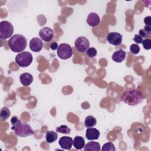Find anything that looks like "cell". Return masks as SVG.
Instances as JSON below:
<instances>
[{
    "mask_svg": "<svg viewBox=\"0 0 151 151\" xmlns=\"http://www.w3.org/2000/svg\"><path fill=\"white\" fill-rule=\"evenodd\" d=\"M58 138V134L56 132L51 130L47 131L45 133V139L47 143H51L55 142Z\"/></svg>",
    "mask_w": 151,
    "mask_h": 151,
    "instance_id": "cell-19",
    "label": "cell"
},
{
    "mask_svg": "<svg viewBox=\"0 0 151 151\" xmlns=\"http://www.w3.org/2000/svg\"><path fill=\"white\" fill-rule=\"evenodd\" d=\"M116 148L114 145L111 142H107L106 143L103 145L101 150L102 151H114Z\"/></svg>",
    "mask_w": 151,
    "mask_h": 151,
    "instance_id": "cell-22",
    "label": "cell"
},
{
    "mask_svg": "<svg viewBox=\"0 0 151 151\" xmlns=\"http://www.w3.org/2000/svg\"><path fill=\"white\" fill-rule=\"evenodd\" d=\"M150 33L145 30L144 29H141L139 31V35L143 38H146L149 35Z\"/></svg>",
    "mask_w": 151,
    "mask_h": 151,
    "instance_id": "cell-26",
    "label": "cell"
},
{
    "mask_svg": "<svg viewBox=\"0 0 151 151\" xmlns=\"http://www.w3.org/2000/svg\"><path fill=\"white\" fill-rule=\"evenodd\" d=\"M85 151H100V143L96 142H89L84 147Z\"/></svg>",
    "mask_w": 151,
    "mask_h": 151,
    "instance_id": "cell-16",
    "label": "cell"
},
{
    "mask_svg": "<svg viewBox=\"0 0 151 151\" xmlns=\"http://www.w3.org/2000/svg\"><path fill=\"white\" fill-rule=\"evenodd\" d=\"M21 83L24 86H28L33 81L32 76L28 73H24L20 75L19 77Z\"/></svg>",
    "mask_w": 151,
    "mask_h": 151,
    "instance_id": "cell-14",
    "label": "cell"
},
{
    "mask_svg": "<svg viewBox=\"0 0 151 151\" xmlns=\"http://www.w3.org/2000/svg\"><path fill=\"white\" fill-rule=\"evenodd\" d=\"M39 35L44 41L49 42L53 38L54 33L51 28L45 27L40 30Z\"/></svg>",
    "mask_w": 151,
    "mask_h": 151,
    "instance_id": "cell-9",
    "label": "cell"
},
{
    "mask_svg": "<svg viewBox=\"0 0 151 151\" xmlns=\"http://www.w3.org/2000/svg\"><path fill=\"white\" fill-rule=\"evenodd\" d=\"M33 57L28 51H24L18 54L15 57L16 63L21 67H27L29 65L32 61Z\"/></svg>",
    "mask_w": 151,
    "mask_h": 151,
    "instance_id": "cell-4",
    "label": "cell"
},
{
    "mask_svg": "<svg viewBox=\"0 0 151 151\" xmlns=\"http://www.w3.org/2000/svg\"><path fill=\"white\" fill-rule=\"evenodd\" d=\"M20 121V120L18 119V117L16 116H13L11 119V122L12 124V126H14L15 124H17Z\"/></svg>",
    "mask_w": 151,
    "mask_h": 151,
    "instance_id": "cell-28",
    "label": "cell"
},
{
    "mask_svg": "<svg viewBox=\"0 0 151 151\" xmlns=\"http://www.w3.org/2000/svg\"><path fill=\"white\" fill-rule=\"evenodd\" d=\"M43 47V42L37 37L32 38L29 41V48L33 52H40Z\"/></svg>",
    "mask_w": 151,
    "mask_h": 151,
    "instance_id": "cell-10",
    "label": "cell"
},
{
    "mask_svg": "<svg viewBox=\"0 0 151 151\" xmlns=\"http://www.w3.org/2000/svg\"><path fill=\"white\" fill-rule=\"evenodd\" d=\"M56 132L63 134H68L70 133V129L66 125H61L56 128Z\"/></svg>",
    "mask_w": 151,
    "mask_h": 151,
    "instance_id": "cell-21",
    "label": "cell"
},
{
    "mask_svg": "<svg viewBox=\"0 0 151 151\" xmlns=\"http://www.w3.org/2000/svg\"><path fill=\"white\" fill-rule=\"evenodd\" d=\"M97 124V120L96 118L91 115L87 116L84 120V126L85 127L89 128V127H93L95 126Z\"/></svg>",
    "mask_w": 151,
    "mask_h": 151,
    "instance_id": "cell-18",
    "label": "cell"
},
{
    "mask_svg": "<svg viewBox=\"0 0 151 151\" xmlns=\"http://www.w3.org/2000/svg\"><path fill=\"white\" fill-rule=\"evenodd\" d=\"M130 51L133 54H137L140 51V47L136 44H133L130 46Z\"/></svg>",
    "mask_w": 151,
    "mask_h": 151,
    "instance_id": "cell-24",
    "label": "cell"
},
{
    "mask_svg": "<svg viewBox=\"0 0 151 151\" xmlns=\"http://www.w3.org/2000/svg\"><path fill=\"white\" fill-rule=\"evenodd\" d=\"M10 110L9 109L6 107H4L1 109V113H0V117L2 121L6 120L9 116H10Z\"/></svg>",
    "mask_w": 151,
    "mask_h": 151,
    "instance_id": "cell-20",
    "label": "cell"
},
{
    "mask_svg": "<svg viewBox=\"0 0 151 151\" xmlns=\"http://www.w3.org/2000/svg\"><path fill=\"white\" fill-rule=\"evenodd\" d=\"M144 22L146 24V25L150 26L151 25V17L147 16L144 19Z\"/></svg>",
    "mask_w": 151,
    "mask_h": 151,
    "instance_id": "cell-29",
    "label": "cell"
},
{
    "mask_svg": "<svg viewBox=\"0 0 151 151\" xmlns=\"http://www.w3.org/2000/svg\"><path fill=\"white\" fill-rule=\"evenodd\" d=\"M86 54H87V55L89 58H94V57L96 56V55H97V50H96V48H94L93 47H91V48H89L87 50Z\"/></svg>",
    "mask_w": 151,
    "mask_h": 151,
    "instance_id": "cell-23",
    "label": "cell"
},
{
    "mask_svg": "<svg viewBox=\"0 0 151 151\" xmlns=\"http://www.w3.org/2000/svg\"><path fill=\"white\" fill-rule=\"evenodd\" d=\"M145 96L141 91L137 89L126 90L120 96V100L129 106H136L141 103Z\"/></svg>",
    "mask_w": 151,
    "mask_h": 151,
    "instance_id": "cell-1",
    "label": "cell"
},
{
    "mask_svg": "<svg viewBox=\"0 0 151 151\" xmlns=\"http://www.w3.org/2000/svg\"><path fill=\"white\" fill-rule=\"evenodd\" d=\"M74 47L77 51L83 53L86 52L89 48L90 42L86 37H79L74 42Z\"/></svg>",
    "mask_w": 151,
    "mask_h": 151,
    "instance_id": "cell-7",
    "label": "cell"
},
{
    "mask_svg": "<svg viewBox=\"0 0 151 151\" xmlns=\"http://www.w3.org/2000/svg\"><path fill=\"white\" fill-rule=\"evenodd\" d=\"M100 132L96 128L89 127L86 130V137L88 140H94L99 139L100 136Z\"/></svg>",
    "mask_w": 151,
    "mask_h": 151,
    "instance_id": "cell-12",
    "label": "cell"
},
{
    "mask_svg": "<svg viewBox=\"0 0 151 151\" xmlns=\"http://www.w3.org/2000/svg\"><path fill=\"white\" fill-rule=\"evenodd\" d=\"M73 146L77 150L82 149L85 146V141L83 137L76 136L73 140Z\"/></svg>",
    "mask_w": 151,
    "mask_h": 151,
    "instance_id": "cell-17",
    "label": "cell"
},
{
    "mask_svg": "<svg viewBox=\"0 0 151 151\" xmlns=\"http://www.w3.org/2000/svg\"><path fill=\"white\" fill-rule=\"evenodd\" d=\"M11 129L14 130L17 136L21 137H25L34 134V132L31 127L25 122H22L21 120L15 125L12 126Z\"/></svg>",
    "mask_w": 151,
    "mask_h": 151,
    "instance_id": "cell-3",
    "label": "cell"
},
{
    "mask_svg": "<svg viewBox=\"0 0 151 151\" xmlns=\"http://www.w3.org/2000/svg\"><path fill=\"white\" fill-rule=\"evenodd\" d=\"M142 44L144 48L146 50H150L151 48V40L146 38L142 41Z\"/></svg>",
    "mask_w": 151,
    "mask_h": 151,
    "instance_id": "cell-25",
    "label": "cell"
},
{
    "mask_svg": "<svg viewBox=\"0 0 151 151\" xmlns=\"http://www.w3.org/2000/svg\"><path fill=\"white\" fill-rule=\"evenodd\" d=\"M14 32L12 24L7 21L0 22V37L2 39H7L11 37Z\"/></svg>",
    "mask_w": 151,
    "mask_h": 151,
    "instance_id": "cell-5",
    "label": "cell"
},
{
    "mask_svg": "<svg viewBox=\"0 0 151 151\" xmlns=\"http://www.w3.org/2000/svg\"><path fill=\"white\" fill-rule=\"evenodd\" d=\"M100 22V19L98 14L95 12H91L88 15L87 22L89 26L96 27Z\"/></svg>",
    "mask_w": 151,
    "mask_h": 151,
    "instance_id": "cell-13",
    "label": "cell"
},
{
    "mask_svg": "<svg viewBox=\"0 0 151 151\" xmlns=\"http://www.w3.org/2000/svg\"><path fill=\"white\" fill-rule=\"evenodd\" d=\"M143 38L139 35V34H135L133 38V41L136 43V44H142L143 41Z\"/></svg>",
    "mask_w": 151,
    "mask_h": 151,
    "instance_id": "cell-27",
    "label": "cell"
},
{
    "mask_svg": "<svg viewBox=\"0 0 151 151\" xmlns=\"http://www.w3.org/2000/svg\"><path fill=\"white\" fill-rule=\"evenodd\" d=\"M50 47L51 50H55L57 48H58V44L55 42H52L50 45Z\"/></svg>",
    "mask_w": 151,
    "mask_h": 151,
    "instance_id": "cell-30",
    "label": "cell"
},
{
    "mask_svg": "<svg viewBox=\"0 0 151 151\" xmlns=\"http://www.w3.org/2000/svg\"><path fill=\"white\" fill-rule=\"evenodd\" d=\"M57 55L63 60H67L73 55V49L68 44H61L57 48Z\"/></svg>",
    "mask_w": 151,
    "mask_h": 151,
    "instance_id": "cell-6",
    "label": "cell"
},
{
    "mask_svg": "<svg viewBox=\"0 0 151 151\" xmlns=\"http://www.w3.org/2000/svg\"><path fill=\"white\" fill-rule=\"evenodd\" d=\"M143 29H144L145 30H146V31H147L148 32H149V33H150V32H151V27H150V26L145 25Z\"/></svg>",
    "mask_w": 151,
    "mask_h": 151,
    "instance_id": "cell-31",
    "label": "cell"
},
{
    "mask_svg": "<svg viewBox=\"0 0 151 151\" xmlns=\"http://www.w3.org/2000/svg\"><path fill=\"white\" fill-rule=\"evenodd\" d=\"M58 144L62 149L70 150L73 145V140L71 137L63 136L59 139Z\"/></svg>",
    "mask_w": 151,
    "mask_h": 151,
    "instance_id": "cell-11",
    "label": "cell"
},
{
    "mask_svg": "<svg viewBox=\"0 0 151 151\" xmlns=\"http://www.w3.org/2000/svg\"><path fill=\"white\" fill-rule=\"evenodd\" d=\"M122 35L117 32H109L106 37V40L107 42L113 45L117 46L119 45L122 42Z\"/></svg>",
    "mask_w": 151,
    "mask_h": 151,
    "instance_id": "cell-8",
    "label": "cell"
},
{
    "mask_svg": "<svg viewBox=\"0 0 151 151\" xmlns=\"http://www.w3.org/2000/svg\"><path fill=\"white\" fill-rule=\"evenodd\" d=\"M8 45L11 50L13 52H22L27 47V40L21 34H15L8 40Z\"/></svg>",
    "mask_w": 151,
    "mask_h": 151,
    "instance_id": "cell-2",
    "label": "cell"
},
{
    "mask_svg": "<svg viewBox=\"0 0 151 151\" xmlns=\"http://www.w3.org/2000/svg\"><path fill=\"white\" fill-rule=\"evenodd\" d=\"M126 53L123 50H119L115 51L111 57L112 60L116 63H122L126 58Z\"/></svg>",
    "mask_w": 151,
    "mask_h": 151,
    "instance_id": "cell-15",
    "label": "cell"
}]
</instances>
